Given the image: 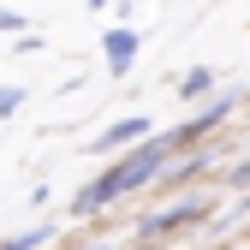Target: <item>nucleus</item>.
Listing matches in <instances>:
<instances>
[{"mask_svg": "<svg viewBox=\"0 0 250 250\" xmlns=\"http://www.w3.org/2000/svg\"><path fill=\"white\" fill-rule=\"evenodd\" d=\"M167 155H173L167 137H149V143H137V149H125L107 173H96V179L72 197V214H96V208H107V203H119V197L143 191V185H155L161 167H167Z\"/></svg>", "mask_w": 250, "mask_h": 250, "instance_id": "obj_1", "label": "nucleus"}, {"mask_svg": "<svg viewBox=\"0 0 250 250\" xmlns=\"http://www.w3.org/2000/svg\"><path fill=\"white\" fill-rule=\"evenodd\" d=\"M232 107H238V89H221V96H208V102L197 107V119H185L167 143H197V137H208V131H221V119H227Z\"/></svg>", "mask_w": 250, "mask_h": 250, "instance_id": "obj_2", "label": "nucleus"}, {"mask_svg": "<svg viewBox=\"0 0 250 250\" xmlns=\"http://www.w3.org/2000/svg\"><path fill=\"white\" fill-rule=\"evenodd\" d=\"M149 137H155V131H149V119H143V113H125V119L107 125V131L89 137V149H96V155H113V149H137V143H149Z\"/></svg>", "mask_w": 250, "mask_h": 250, "instance_id": "obj_3", "label": "nucleus"}, {"mask_svg": "<svg viewBox=\"0 0 250 250\" xmlns=\"http://www.w3.org/2000/svg\"><path fill=\"white\" fill-rule=\"evenodd\" d=\"M203 214H208V203H173V208H161V214H149V221H137V232H143V238H167V232L197 227Z\"/></svg>", "mask_w": 250, "mask_h": 250, "instance_id": "obj_4", "label": "nucleus"}, {"mask_svg": "<svg viewBox=\"0 0 250 250\" xmlns=\"http://www.w3.org/2000/svg\"><path fill=\"white\" fill-rule=\"evenodd\" d=\"M137 48H143L137 30H131V24H113L107 36H102V60H107V72L125 78V72H131V60H137Z\"/></svg>", "mask_w": 250, "mask_h": 250, "instance_id": "obj_5", "label": "nucleus"}, {"mask_svg": "<svg viewBox=\"0 0 250 250\" xmlns=\"http://www.w3.org/2000/svg\"><path fill=\"white\" fill-rule=\"evenodd\" d=\"M179 96H185V102H203V96H214V72H208V66L185 72V78H179Z\"/></svg>", "mask_w": 250, "mask_h": 250, "instance_id": "obj_6", "label": "nucleus"}, {"mask_svg": "<svg viewBox=\"0 0 250 250\" xmlns=\"http://www.w3.org/2000/svg\"><path fill=\"white\" fill-rule=\"evenodd\" d=\"M54 238V221H42V227H30V232H18V238H6L0 250H36V244H48Z\"/></svg>", "mask_w": 250, "mask_h": 250, "instance_id": "obj_7", "label": "nucleus"}, {"mask_svg": "<svg viewBox=\"0 0 250 250\" xmlns=\"http://www.w3.org/2000/svg\"><path fill=\"white\" fill-rule=\"evenodd\" d=\"M18 107H24V89L18 83H0V119H12Z\"/></svg>", "mask_w": 250, "mask_h": 250, "instance_id": "obj_8", "label": "nucleus"}, {"mask_svg": "<svg viewBox=\"0 0 250 250\" xmlns=\"http://www.w3.org/2000/svg\"><path fill=\"white\" fill-rule=\"evenodd\" d=\"M83 250H102V244H83Z\"/></svg>", "mask_w": 250, "mask_h": 250, "instance_id": "obj_9", "label": "nucleus"}]
</instances>
